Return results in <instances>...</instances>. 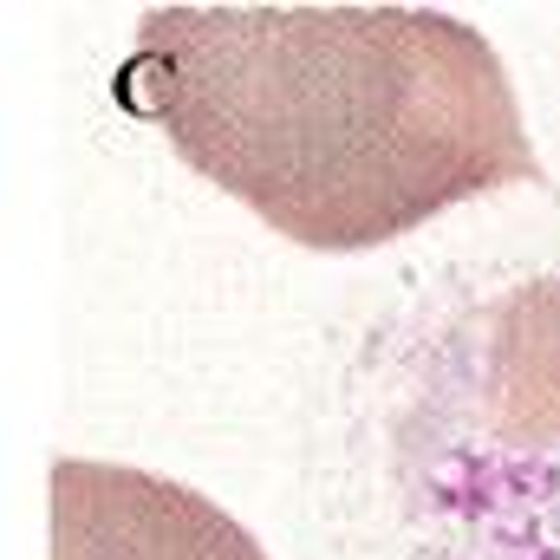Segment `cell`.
Segmentation results:
<instances>
[{
  "instance_id": "cell-2",
  "label": "cell",
  "mask_w": 560,
  "mask_h": 560,
  "mask_svg": "<svg viewBox=\"0 0 560 560\" xmlns=\"http://www.w3.org/2000/svg\"><path fill=\"white\" fill-rule=\"evenodd\" d=\"M52 560H268L202 489L131 463L59 456L46 469Z\"/></svg>"
},
{
  "instance_id": "cell-1",
  "label": "cell",
  "mask_w": 560,
  "mask_h": 560,
  "mask_svg": "<svg viewBox=\"0 0 560 560\" xmlns=\"http://www.w3.org/2000/svg\"><path fill=\"white\" fill-rule=\"evenodd\" d=\"M118 105L319 255L541 183L495 46L436 7H143Z\"/></svg>"
}]
</instances>
